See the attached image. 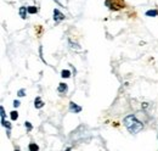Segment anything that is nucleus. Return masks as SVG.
<instances>
[{
	"mask_svg": "<svg viewBox=\"0 0 158 151\" xmlns=\"http://www.w3.org/2000/svg\"><path fill=\"white\" fill-rule=\"evenodd\" d=\"M123 124L130 134H138L143 129V123L135 114H128L123 119Z\"/></svg>",
	"mask_w": 158,
	"mask_h": 151,
	"instance_id": "1",
	"label": "nucleus"
},
{
	"mask_svg": "<svg viewBox=\"0 0 158 151\" xmlns=\"http://www.w3.org/2000/svg\"><path fill=\"white\" fill-rule=\"evenodd\" d=\"M105 5L110 9V10H113V11H117L124 7V1L123 0H105Z\"/></svg>",
	"mask_w": 158,
	"mask_h": 151,
	"instance_id": "2",
	"label": "nucleus"
},
{
	"mask_svg": "<svg viewBox=\"0 0 158 151\" xmlns=\"http://www.w3.org/2000/svg\"><path fill=\"white\" fill-rule=\"evenodd\" d=\"M52 15H54V21H55V23H60V22H62L63 19H64V14L62 12V11H60L59 9H54V11H52Z\"/></svg>",
	"mask_w": 158,
	"mask_h": 151,
	"instance_id": "3",
	"label": "nucleus"
},
{
	"mask_svg": "<svg viewBox=\"0 0 158 151\" xmlns=\"http://www.w3.org/2000/svg\"><path fill=\"white\" fill-rule=\"evenodd\" d=\"M68 110H69V112H72V113H80L81 110H83V107L77 105L74 101H71V102L68 104Z\"/></svg>",
	"mask_w": 158,
	"mask_h": 151,
	"instance_id": "4",
	"label": "nucleus"
},
{
	"mask_svg": "<svg viewBox=\"0 0 158 151\" xmlns=\"http://www.w3.org/2000/svg\"><path fill=\"white\" fill-rule=\"evenodd\" d=\"M45 106V102L43 101V99L40 97V96H37L35 99H34V107L37 109V110H40V109H43Z\"/></svg>",
	"mask_w": 158,
	"mask_h": 151,
	"instance_id": "5",
	"label": "nucleus"
},
{
	"mask_svg": "<svg viewBox=\"0 0 158 151\" xmlns=\"http://www.w3.org/2000/svg\"><path fill=\"white\" fill-rule=\"evenodd\" d=\"M19 14H20V17L22 19H26L27 16L29 15V14H28V9H27L26 6H21L20 9H19Z\"/></svg>",
	"mask_w": 158,
	"mask_h": 151,
	"instance_id": "6",
	"label": "nucleus"
},
{
	"mask_svg": "<svg viewBox=\"0 0 158 151\" xmlns=\"http://www.w3.org/2000/svg\"><path fill=\"white\" fill-rule=\"evenodd\" d=\"M57 92L60 94H66L68 92V85L66 83H60L59 87H57Z\"/></svg>",
	"mask_w": 158,
	"mask_h": 151,
	"instance_id": "7",
	"label": "nucleus"
},
{
	"mask_svg": "<svg viewBox=\"0 0 158 151\" xmlns=\"http://www.w3.org/2000/svg\"><path fill=\"white\" fill-rule=\"evenodd\" d=\"M68 44H69V48L73 49V50H81V46L79 45L78 43L73 41L72 39H68Z\"/></svg>",
	"mask_w": 158,
	"mask_h": 151,
	"instance_id": "8",
	"label": "nucleus"
},
{
	"mask_svg": "<svg viewBox=\"0 0 158 151\" xmlns=\"http://www.w3.org/2000/svg\"><path fill=\"white\" fill-rule=\"evenodd\" d=\"M145 16H147V17H157V16H158V10H157V9L147 10V11L145 12Z\"/></svg>",
	"mask_w": 158,
	"mask_h": 151,
	"instance_id": "9",
	"label": "nucleus"
},
{
	"mask_svg": "<svg viewBox=\"0 0 158 151\" xmlns=\"http://www.w3.org/2000/svg\"><path fill=\"white\" fill-rule=\"evenodd\" d=\"M71 76H72V72H71L69 70H62V71H61V77L64 78V79L71 78Z\"/></svg>",
	"mask_w": 158,
	"mask_h": 151,
	"instance_id": "10",
	"label": "nucleus"
},
{
	"mask_svg": "<svg viewBox=\"0 0 158 151\" xmlns=\"http://www.w3.org/2000/svg\"><path fill=\"white\" fill-rule=\"evenodd\" d=\"M10 118H11V121H14V122L19 119V112H17V110H14V111L10 112Z\"/></svg>",
	"mask_w": 158,
	"mask_h": 151,
	"instance_id": "11",
	"label": "nucleus"
},
{
	"mask_svg": "<svg viewBox=\"0 0 158 151\" xmlns=\"http://www.w3.org/2000/svg\"><path fill=\"white\" fill-rule=\"evenodd\" d=\"M28 150L29 151H38L39 150V146H38L35 143H29V144H28Z\"/></svg>",
	"mask_w": 158,
	"mask_h": 151,
	"instance_id": "12",
	"label": "nucleus"
},
{
	"mask_svg": "<svg viewBox=\"0 0 158 151\" xmlns=\"http://www.w3.org/2000/svg\"><path fill=\"white\" fill-rule=\"evenodd\" d=\"M27 9H28L29 15H34V14L38 12V7H35V6H27Z\"/></svg>",
	"mask_w": 158,
	"mask_h": 151,
	"instance_id": "13",
	"label": "nucleus"
},
{
	"mask_svg": "<svg viewBox=\"0 0 158 151\" xmlns=\"http://www.w3.org/2000/svg\"><path fill=\"white\" fill-rule=\"evenodd\" d=\"M24 127H26L27 132H32V131H33V124H32L31 122H28V121L24 122Z\"/></svg>",
	"mask_w": 158,
	"mask_h": 151,
	"instance_id": "14",
	"label": "nucleus"
},
{
	"mask_svg": "<svg viewBox=\"0 0 158 151\" xmlns=\"http://www.w3.org/2000/svg\"><path fill=\"white\" fill-rule=\"evenodd\" d=\"M0 117H1V123L4 121H6L5 119V109H4V106H0Z\"/></svg>",
	"mask_w": 158,
	"mask_h": 151,
	"instance_id": "15",
	"label": "nucleus"
},
{
	"mask_svg": "<svg viewBox=\"0 0 158 151\" xmlns=\"http://www.w3.org/2000/svg\"><path fill=\"white\" fill-rule=\"evenodd\" d=\"M17 96H19V97H23V96H26V89H24V88L20 89V90L17 92Z\"/></svg>",
	"mask_w": 158,
	"mask_h": 151,
	"instance_id": "16",
	"label": "nucleus"
},
{
	"mask_svg": "<svg viewBox=\"0 0 158 151\" xmlns=\"http://www.w3.org/2000/svg\"><path fill=\"white\" fill-rule=\"evenodd\" d=\"M12 105H14V107H15V109H17V107H19V106H20V105H21V102H20V101H19V100H15Z\"/></svg>",
	"mask_w": 158,
	"mask_h": 151,
	"instance_id": "17",
	"label": "nucleus"
},
{
	"mask_svg": "<svg viewBox=\"0 0 158 151\" xmlns=\"http://www.w3.org/2000/svg\"><path fill=\"white\" fill-rule=\"evenodd\" d=\"M54 1H55V2H56L59 6H62V4H61V0H54Z\"/></svg>",
	"mask_w": 158,
	"mask_h": 151,
	"instance_id": "18",
	"label": "nucleus"
}]
</instances>
